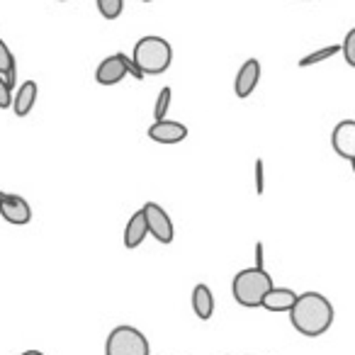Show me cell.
Returning a JSON list of instances; mask_svg holds the SVG:
<instances>
[{
	"instance_id": "6da1fadb",
	"label": "cell",
	"mask_w": 355,
	"mask_h": 355,
	"mask_svg": "<svg viewBox=\"0 0 355 355\" xmlns=\"http://www.w3.org/2000/svg\"><path fill=\"white\" fill-rule=\"evenodd\" d=\"M290 321L302 336L319 338L334 324V304L321 292H304L290 309Z\"/></svg>"
},
{
	"instance_id": "7a4b0ae2",
	"label": "cell",
	"mask_w": 355,
	"mask_h": 355,
	"mask_svg": "<svg viewBox=\"0 0 355 355\" xmlns=\"http://www.w3.org/2000/svg\"><path fill=\"white\" fill-rule=\"evenodd\" d=\"M275 287L270 272L266 268H246V270L236 272V277L232 280V292L234 300L246 309H256L263 304V297Z\"/></svg>"
},
{
	"instance_id": "3957f363",
	"label": "cell",
	"mask_w": 355,
	"mask_h": 355,
	"mask_svg": "<svg viewBox=\"0 0 355 355\" xmlns=\"http://www.w3.org/2000/svg\"><path fill=\"white\" fill-rule=\"evenodd\" d=\"M132 59L139 64V69L146 76H161L171 69L173 64V46L163 37L148 35L134 44Z\"/></svg>"
},
{
	"instance_id": "277c9868",
	"label": "cell",
	"mask_w": 355,
	"mask_h": 355,
	"mask_svg": "<svg viewBox=\"0 0 355 355\" xmlns=\"http://www.w3.org/2000/svg\"><path fill=\"white\" fill-rule=\"evenodd\" d=\"M105 355H151V348H148V340L141 331L124 324L110 331Z\"/></svg>"
},
{
	"instance_id": "5b68a950",
	"label": "cell",
	"mask_w": 355,
	"mask_h": 355,
	"mask_svg": "<svg viewBox=\"0 0 355 355\" xmlns=\"http://www.w3.org/2000/svg\"><path fill=\"white\" fill-rule=\"evenodd\" d=\"M141 209H144V214H146L148 234H151L158 243H171L173 239H175V227H173L166 209L156 202H146Z\"/></svg>"
},
{
	"instance_id": "8992f818",
	"label": "cell",
	"mask_w": 355,
	"mask_h": 355,
	"mask_svg": "<svg viewBox=\"0 0 355 355\" xmlns=\"http://www.w3.org/2000/svg\"><path fill=\"white\" fill-rule=\"evenodd\" d=\"M146 134L156 144H180L188 137V127L183 122H175V119H153Z\"/></svg>"
},
{
	"instance_id": "52a82bcc",
	"label": "cell",
	"mask_w": 355,
	"mask_h": 355,
	"mask_svg": "<svg viewBox=\"0 0 355 355\" xmlns=\"http://www.w3.org/2000/svg\"><path fill=\"white\" fill-rule=\"evenodd\" d=\"M331 146L345 161L355 158V119H343L334 127L331 134Z\"/></svg>"
},
{
	"instance_id": "ba28073f",
	"label": "cell",
	"mask_w": 355,
	"mask_h": 355,
	"mask_svg": "<svg viewBox=\"0 0 355 355\" xmlns=\"http://www.w3.org/2000/svg\"><path fill=\"white\" fill-rule=\"evenodd\" d=\"M0 217L6 219L8 224H15V227H25L32 222V207L25 198L20 195H8L3 202H0Z\"/></svg>"
},
{
	"instance_id": "9c48e42d",
	"label": "cell",
	"mask_w": 355,
	"mask_h": 355,
	"mask_svg": "<svg viewBox=\"0 0 355 355\" xmlns=\"http://www.w3.org/2000/svg\"><path fill=\"white\" fill-rule=\"evenodd\" d=\"M129 76L127 64H124V54H112L107 59L100 61V66L95 69V80L100 85H117L119 80H124Z\"/></svg>"
},
{
	"instance_id": "30bf717a",
	"label": "cell",
	"mask_w": 355,
	"mask_h": 355,
	"mask_svg": "<svg viewBox=\"0 0 355 355\" xmlns=\"http://www.w3.org/2000/svg\"><path fill=\"white\" fill-rule=\"evenodd\" d=\"M258 80H261V61L258 59H248L243 61V66L239 69L236 80H234V93L236 98H248V95L256 90Z\"/></svg>"
},
{
	"instance_id": "8fae6325",
	"label": "cell",
	"mask_w": 355,
	"mask_h": 355,
	"mask_svg": "<svg viewBox=\"0 0 355 355\" xmlns=\"http://www.w3.org/2000/svg\"><path fill=\"white\" fill-rule=\"evenodd\" d=\"M146 236H148L146 214H144V209H139V212H134L132 217H129L127 229H124V248L134 251V248L141 246L144 239H146Z\"/></svg>"
},
{
	"instance_id": "7c38bea8",
	"label": "cell",
	"mask_w": 355,
	"mask_h": 355,
	"mask_svg": "<svg viewBox=\"0 0 355 355\" xmlns=\"http://www.w3.org/2000/svg\"><path fill=\"white\" fill-rule=\"evenodd\" d=\"M37 95H40V88H37L35 80H25L17 88V93L12 95V112L17 117H27L32 112V107L37 105Z\"/></svg>"
},
{
	"instance_id": "4fadbf2b",
	"label": "cell",
	"mask_w": 355,
	"mask_h": 355,
	"mask_svg": "<svg viewBox=\"0 0 355 355\" xmlns=\"http://www.w3.org/2000/svg\"><path fill=\"white\" fill-rule=\"evenodd\" d=\"M297 292H292L290 287H272L270 292H268L266 297H263V309L268 311H275V314H280V311H290L292 306H295L297 302Z\"/></svg>"
},
{
	"instance_id": "5bb4252c",
	"label": "cell",
	"mask_w": 355,
	"mask_h": 355,
	"mask_svg": "<svg viewBox=\"0 0 355 355\" xmlns=\"http://www.w3.org/2000/svg\"><path fill=\"white\" fill-rule=\"evenodd\" d=\"M193 311L198 314V319H202V321L212 319V314H214V295L202 282L195 285V290H193Z\"/></svg>"
},
{
	"instance_id": "9a60e30c",
	"label": "cell",
	"mask_w": 355,
	"mask_h": 355,
	"mask_svg": "<svg viewBox=\"0 0 355 355\" xmlns=\"http://www.w3.org/2000/svg\"><path fill=\"white\" fill-rule=\"evenodd\" d=\"M336 54H340V44H329V46H324V49H316V51H311V54L302 56L300 69H309V66H316V64H321V61H329L331 56H336Z\"/></svg>"
},
{
	"instance_id": "2e32d148",
	"label": "cell",
	"mask_w": 355,
	"mask_h": 355,
	"mask_svg": "<svg viewBox=\"0 0 355 355\" xmlns=\"http://www.w3.org/2000/svg\"><path fill=\"white\" fill-rule=\"evenodd\" d=\"M95 6L105 20H117L124 10V0H95Z\"/></svg>"
},
{
	"instance_id": "e0dca14e",
	"label": "cell",
	"mask_w": 355,
	"mask_h": 355,
	"mask_svg": "<svg viewBox=\"0 0 355 355\" xmlns=\"http://www.w3.org/2000/svg\"><path fill=\"white\" fill-rule=\"evenodd\" d=\"M171 100H173V90L163 88L161 93H158L156 105H153V119H166L168 107H171Z\"/></svg>"
},
{
	"instance_id": "ac0fdd59",
	"label": "cell",
	"mask_w": 355,
	"mask_h": 355,
	"mask_svg": "<svg viewBox=\"0 0 355 355\" xmlns=\"http://www.w3.org/2000/svg\"><path fill=\"white\" fill-rule=\"evenodd\" d=\"M12 71H17L15 56H12L10 46H8L3 40H0V73L8 76V73H12Z\"/></svg>"
},
{
	"instance_id": "d6986e66",
	"label": "cell",
	"mask_w": 355,
	"mask_h": 355,
	"mask_svg": "<svg viewBox=\"0 0 355 355\" xmlns=\"http://www.w3.org/2000/svg\"><path fill=\"white\" fill-rule=\"evenodd\" d=\"M340 54H343L345 64L355 69V27L348 32V35H345L343 44H340Z\"/></svg>"
},
{
	"instance_id": "ffe728a7",
	"label": "cell",
	"mask_w": 355,
	"mask_h": 355,
	"mask_svg": "<svg viewBox=\"0 0 355 355\" xmlns=\"http://www.w3.org/2000/svg\"><path fill=\"white\" fill-rule=\"evenodd\" d=\"M12 107V88L8 85V80L0 73V110Z\"/></svg>"
},
{
	"instance_id": "44dd1931",
	"label": "cell",
	"mask_w": 355,
	"mask_h": 355,
	"mask_svg": "<svg viewBox=\"0 0 355 355\" xmlns=\"http://www.w3.org/2000/svg\"><path fill=\"white\" fill-rule=\"evenodd\" d=\"M256 193L258 195L266 193V168H263V158L256 161Z\"/></svg>"
},
{
	"instance_id": "7402d4cb",
	"label": "cell",
	"mask_w": 355,
	"mask_h": 355,
	"mask_svg": "<svg viewBox=\"0 0 355 355\" xmlns=\"http://www.w3.org/2000/svg\"><path fill=\"white\" fill-rule=\"evenodd\" d=\"M253 266H256V268H266V261H263V243L261 241L256 243V261H253Z\"/></svg>"
},
{
	"instance_id": "603a6c76",
	"label": "cell",
	"mask_w": 355,
	"mask_h": 355,
	"mask_svg": "<svg viewBox=\"0 0 355 355\" xmlns=\"http://www.w3.org/2000/svg\"><path fill=\"white\" fill-rule=\"evenodd\" d=\"M22 355H44V353H42V350H25Z\"/></svg>"
},
{
	"instance_id": "cb8c5ba5",
	"label": "cell",
	"mask_w": 355,
	"mask_h": 355,
	"mask_svg": "<svg viewBox=\"0 0 355 355\" xmlns=\"http://www.w3.org/2000/svg\"><path fill=\"white\" fill-rule=\"evenodd\" d=\"M8 195H10V193H3V190H0V202H3V200H6Z\"/></svg>"
},
{
	"instance_id": "d4e9b609",
	"label": "cell",
	"mask_w": 355,
	"mask_h": 355,
	"mask_svg": "<svg viewBox=\"0 0 355 355\" xmlns=\"http://www.w3.org/2000/svg\"><path fill=\"white\" fill-rule=\"evenodd\" d=\"M350 166H353V173H355V158H353V161H350Z\"/></svg>"
},
{
	"instance_id": "484cf974",
	"label": "cell",
	"mask_w": 355,
	"mask_h": 355,
	"mask_svg": "<svg viewBox=\"0 0 355 355\" xmlns=\"http://www.w3.org/2000/svg\"><path fill=\"white\" fill-rule=\"evenodd\" d=\"M141 3H153V0H141Z\"/></svg>"
},
{
	"instance_id": "4316f807",
	"label": "cell",
	"mask_w": 355,
	"mask_h": 355,
	"mask_svg": "<svg viewBox=\"0 0 355 355\" xmlns=\"http://www.w3.org/2000/svg\"><path fill=\"white\" fill-rule=\"evenodd\" d=\"M59 3H66V0H59Z\"/></svg>"
},
{
	"instance_id": "83f0119b",
	"label": "cell",
	"mask_w": 355,
	"mask_h": 355,
	"mask_svg": "<svg viewBox=\"0 0 355 355\" xmlns=\"http://www.w3.org/2000/svg\"><path fill=\"white\" fill-rule=\"evenodd\" d=\"M302 3H306V0H302Z\"/></svg>"
}]
</instances>
